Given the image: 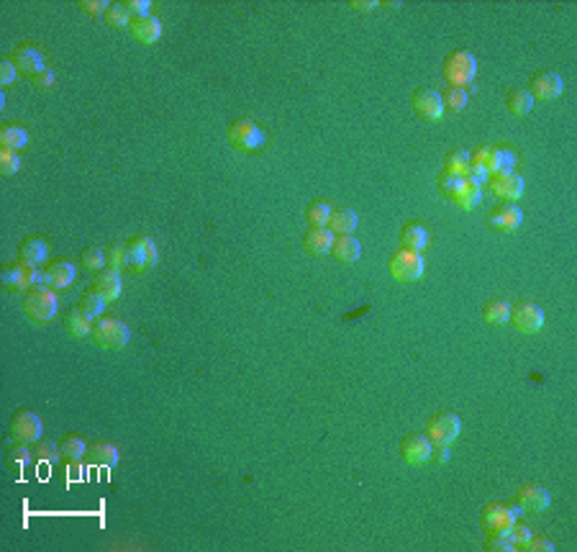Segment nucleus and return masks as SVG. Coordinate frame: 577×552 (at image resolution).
<instances>
[{"mask_svg":"<svg viewBox=\"0 0 577 552\" xmlns=\"http://www.w3.org/2000/svg\"><path fill=\"white\" fill-rule=\"evenodd\" d=\"M359 226V214L352 209H339L331 214V221H329V229L339 236H352Z\"/></svg>","mask_w":577,"mask_h":552,"instance_id":"27","label":"nucleus"},{"mask_svg":"<svg viewBox=\"0 0 577 552\" xmlns=\"http://www.w3.org/2000/svg\"><path fill=\"white\" fill-rule=\"evenodd\" d=\"M349 6L354 8V11H359V13H369V11H375L380 3H377V0H352Z\"/></svg>","mask_w":577,"mask_h":552,"instance_id":"56","label":"nucleus"},{"mask_svg":"<svg viewBox=\"0 0 577 552\" xmlns=\"http://www.w3.org/2000/svg\"><path fill=\"white\" fill-rule=\"evenodd\" d=\"M21 170V155L13 149H0V172L3 175H16Z\"/></svg>","mask_w":577,"mask_h":552,"instance_id":"44","label":"nucleus"},{"mask_svg":"<svg viewBox=\"0 0 577 552\" xmlns=\"http://www.w3.org/2000/svg\"><path fill=\"white\" fill-rule=\"evenodd\" d=\"M106 303H108L106 298L98 296L95 290H88V293L80 298L77 309H80L88 319H101V316H106Z\"/></svg>","mask_w":577,"mask_h":552,"instance_id":"33","label":"nucleus"},{"mask_svg":"<svg viewBox=\"0 0 577 552\" xmlns=\"http://www.w3.org/2000/svg\"><path fill=\"white\" fill-rule=\"evenodd\" d=\"M128 31H131V36H134L139 44H157V41L162 39V23L159 18H155V16H141V18H134L131 21V26H128Z\"/></svg>","mask_w":577,"mask_h":552,"instance_id":"21","label":"nucleus"},{"mask_svg":"<svg viewBox=\"0 0 577 552\" xmlns=\"http://www.w3.org/2000/svg\"><path fill=\"white\" fill-rule=\"evenodd\" d=\"M93 342L103 350H123L131 342V329L126 326V321L116 316H101L93 321Z\"/></svg>","mask_w":577,"mask_h":552,"instance_id":"3","label":"nucleus"},{"mask_svg":"<svg viewBox=\"0 0 577 552\" xmlns=\"http://www.w3.org/2000/svg\"><path fill=\"white\" fill-rule=\"evenodd\" d=\"M483 201V185H475V182H467L459 188V193L454 196V203L459 206L462 211H475Z\"/></svg>","mask_w":577,"mask_h":552,"instance_id":"29","label":"nucleus"},{"mask_svg":"<svg viewBox=\"0 0 577 552\" xmlns=\"http://www.w3.org/2000/svg\"><path fill=\"white\" fill-rule=\"evenodd\" d=\"M88 442L77 434H69V437L62 439V458L69 460V463H80V460L88 458Z\"/></svg>","mask_w":577,"mask_h":552,"instance_id":"30","label":"nucleus"},{"mask_svg":"<svg viewBox=\"0 0 577 552\" xmlns=\"http://www.w3.org/2000/svg\"><path fill=\"white\" fill-rule=\"evenodd\" d=\"M477 77V60L467 49H456L444 60V80L449 88H467Z\"/></svg>","mask_w":577,"mask_h":552,"instance_id":"2","label":"nucleus"},{"mask_svg":"<svg viewBox=\"0 0 577 552\" xmlns=\"http://www.w3.org/2000/svg\"><path fill=\"white\" fill-rule=\"evenodd\" d=\"M531 534H534V532H531L529 526H526V524H518V521H516V524H513V526H510V529H508V537H510V542H513V545H516V547H521V545H524V542L531 537Z\"/></svg>","mask_w":577,"mask_h":552,"instance_id":"53","label":"nucleus"},{"mask_svg":"<svg viewBox=\"0 0 577 552\" xmlns=\"http://www.w3.org/2000/svg\"><path fill=\"white\" fill-rule=\"evenodd\" d=\"M106 21L113 28H126V26H131L134 16L126 11V3H111V8H108V13H106Z\"/></svg>","mask_w":577,"mask_h":552,"instance_id":"39","label":"nucleus"},{"mask_svg":"<svg viewBox=\"0 0 577 552\" xmlns=\"http://www.w3.org/2000/svg\"><path fill=\"white\" fill-rule=\"evenodd\" d=\"M93 290L98 293V296H103L108 303L116 301V298L121 296L123 290V283H121V272H116V270L106 267L98 272V277L93 280Z\"/></svg>","mask_w":577,"mask_h":552,"instance_id":"23","label":"nucleus"},{"mask_svg":"<svg viewBox=\"0 0 577 552\" xmlns=\"http://www.w3.org/2000/svg\"><path fill=\"white\" fill-rule=\"evenodd\" d=\"M264 142H267L264 128L257 126L252 118H239L228 126V144L239 152H257L264 147Z\"/></svg>","mask_w":577,"mask_h":552,"instance_id":"4","label":"nucleus"},{"mask_svg":"<svg viewBox=\"0 0 577 552\" xmlns=\"http://www.w3.org/2000/svg\"><path fill=\"white\" fill-rule=\"evenodd\" d=\"M400 242H403V250H410L421 255V252L429 247V229H426L423 223H408V226L400 231Z\"/></svg>","mask_w":577,"mask_h":552,"instance_id":"26","label":"nucleus"},{"mask_svg":"<svg viewBox=\"0 0 577 552\" xmlns=\"http://www.w3.org/2000/svg\"><path fill=\"white\" fill-rule=\"evenodd\" d=\"M74 277H77V267L72 263L60 260V263H52L44 270V283L41 285H49L54 290H65L74 283Z\"/></svg>","mask_w":577,"mask_h":552,"instance_id":"20","label":"nucleus"},{"mask_svg":"<svg viewBox=\"0 0 577 552\" xmlns=\"http://www.w3.org/2000/svg\"><path fill=\"white\" fill-rule=\"evenodd\" d=\"M462 185H464V177L452 175V172H444V175L439 177V190H442V196L449 198V201H454V196L459 193Z\"/></svg>","mask_w":577,"mask_h":552,"instance_id":"42","label":"nucleus"},{"mask_svg":"<svg viewBox=\"0 0 577 552\" xmlns=\"http://www.w3.org/2000/svg\"><path fill=\"white\" fill-rule=\"evenodd\" d=\"M82 265H85L88 270L101 272V270L108 267V252L101 250V247H90V250L82 252Z\"/></svg>","mask_w":577,"mask_h":552,"instance_id":"41","label":"nucleus"},{"mask_svg":"<svg viewBox=\"0 0 577 552\" xmlns=\"http://www.w3.org/2000/svg\"><path fill=\"white\" fill-rule=\"evenodd\" d=\"M516 501L521 512H531V514H542L551 506L549 491L542 488V485H524V488L516 493Z\"/></svg>","mask_w":577,"mask_h":552,"instance_id":"17","label":"nucleus"},{"mask_svg":"<svg viewBox=\"0 0 577 552\" xmlns=\"http://www.w3.org/2000/svg\"><path fill=\"white\" fill-rule=\"evenodd\" d=\"M464 180L475 182V185H485V182H490V172H488V170L480 167V165H475V162H472L470 167H467V172H464Z\"/></svg>","mask_w":577,"mask_h":552,"instance_id":"48","label":"nucleus"},{"mask_svg":"<svg viewBox=\"0 0 577 552\" xmlns=\"http://www.w3.org/2000/svg\"><path fill=\"white\" fill-rule=\"evenodd\" d=\"M488 221L495 231L510 234V231H516L518 226L524 223V211L518 209L516 203H503V206H498V209L490 214Z\"/></svg>","mask_w":577,"mask_h":552,"instance_id":"18","label":"nucleus"},{"mask_svg":"<svg viewBox=\"0 0 577 552\" xmlns=\"http://www.w3.org/2000/svg\"><path fill=\"white\" fill-rule=\"evenodd\" d=\"M331 214H334L331 203L313 201V203H308V209H306V221H308V226H329Z\"/></svg>","mask_w":577,"mask_h":552,"instance_id":"34","label":"nucleus"},{"mask_svg":"<svg viewBox=\"0 0 577 552\" xmlns=\"http://www.w3.org/2000/svg\"><path fill=\"white\" fill-rule=\"evenodd\" d=\"M108 267L116 270V272H121V270L128 267V250H126V244H113V247L108 250Z\"/></svg>","mask_w":577,"mask_h":552,"instance_id":"43","label":"nucleus"},{"mask_svg":"<svg viewBox=\"0 0 577 552\" xmlns=\"http://www.w3.org/2000/svg\"><path fill=\"white\" fill-rule=\"evenodd\" d=\"M518 514H521V509L513 504H490L483 509V524L490 534L508 532L518 521Z\"/></svg>","mask_w":577,"mask_h":552,"instance_id":"11","label":"nucleus"},{"mask_svg":"<svg viewBox=\"0 0 577 552\" xmlns=\"http://www.w3.org/2000/svg\"><path fill=\"white\" fill-rule=\"evenodd\" d=\"M49 260V244L47 239H41V236H28V239H23L18 247V263H26V265H34V267H39V265H44Z\"/></svg>","mask_w":577,"mask_h":552,"instance_id":"22","label":"nucleus"},{"mask_svg":"<svg viewBox=\"0 0 577 552\" xmlns=\"http://www.w3.org/2000/svg\"><path fill=\"white\" fill-rule=\"evenodd\" d=\"M126 11L134 16V18L152 16V0H126Z\"/></svg>","mask_w":577,"mask_h":552,"instance_id":"50","label":"nucleus"},{"mask_svg":"<svg viewBox=\"0 0 577 552\" xmlns=\"http://www.w3.org/2000/svg\"><path fill=\"white\" fill-rule=\"evenodd\" d=\"M488 547L490 552H513V550H518L513 542H510V537H508V532H498V534H490L488 537Z\"/></svg>","mask_w":577,"mask_h":552,"instance_id":"45","label":"nucleus"},{"mask_svg":"<svg viewBox=\"0 0 577 552\" xmlns=\"http://www.w3.org/2000/svg\"><path fill=\"white\" fill-rule=\"evenodd\" d=\"M28 144V131L18 123H8V126L0 128V149H23Z\"/></svg>","mask_w":577,"mask_h":552,"instance_id":"28","label":"nucleus"},{"mask_svg":"<svg viewBox=\"0 0 577 552\" xmlns=\"http://www.w3.org/2000/svg\"><path fill=\"white\" fill-rule=\"evenodd\" d=\"M11 460H13L16 465H28L34 460V450H28L26 445H16L13 450H11Z\"/></svg>","mask_w":577,"mask_h":552,"instance_id":"54","label":"nucleus"},{"mask_svg":"<svg viewBox=\"0 0 577 552\" xmlns=\"http://www.w3.org/2000/svg\"><path fill=\"white\" fill-rule=\"evenodd\" d=\"M400 452H403V460H405V463L421 468V465H426L431 460L434 445H431V439L426 437V434H408V437L403 439Z\"/></svg>","mask_w":577,"mask_h":552,"instance_id":"16","label":"nucleus"},{"mask_svg":"<svg viewBox=\"0 0 577 552\" xmlns=\"http://www.w3.org/2000/svg\"><path fill=\"white\" fill-rule=\"evenodd\" d=\"M18 67H16L13 60H3L0 62V85L6 88V85H13L16 80H18Z\"/></svg>","mask_w":577,"mask_h":552,"instance_id":"47","label":"nucleus"},{"mask_svg":"<svg viewBox=\"0 0 577 552\" xmlns=\"http://www.w3.org/2000/svg\"><path fill=\"white\" fill-rule=\"evenodd\" d=\"M516 162H518V155L513 149L498 147V165H500V170H516ZM500 170H498V172H500Z\"/></svg>","mask_w":577,"mask_h":552,"instance_id":"49","label":"nucleus"},{"mask_svg":"<svg viewBox=\"0 0 577 552\" xmlns=\"http://www.w3.org/2000/svg\"><path fill=\"white\" fill-rule=\"evenodd\" d=\"M531 95H534V101H557L559 95L564 93V80L562 74L554 72V70H544V72L534 74L531 77Z\"/></svg>","mask_w":577,"mask_h":552,"instance_id":"14","label":"nucleus"},{"mask_svg":"<svg viewBox=\"0 0 577 552\" xmlns=\"http://www.w3.org/2000/svg\"><path fill=\"white\" fill-rule=\"evenodd\" d=\"M121 460V452L113 442H95L88 450V463L98 465V468H116Z\"/></svg>","mask_w":577,"mask_h":552,"instance_id":"24","label":"nucleus"},{"mask_svg":"<svg viewBox=\"0 0 577 552\" xmlns=\"http://www.w3.org/2000/svg\"><path fill=\"white\" fill-rule=\"evenodd\" d=\"M80 8L88 16H106L108 8H111V3H108V0H82Z\"/></svg>","mask_w":577,"mask_h":552,"instance_id":"52","label":"nucleus"},{"mask_svg":"<svg viewBox=\"0 0 577 552\" xmlns=\"http://www.w3.org/2000/svg\"><path fill=\"white\" fill-rule=\"evenodd\" d=\"M334 242H336V234L329 226H310V229L306 231V236H303V250L313 257H323L331 252Z\"/></svg>","mask_w":577,"mask_h":552,"instance_id":"19","label":"nucleus"},{"mask_svg":"<svg viewBox=\"0 0 577 552\" xmlns=\"http://www.w3.org/2000/svg\"><path fill=\"white\" fill-rule=\"evenodd\" d=\"M0 280H3V285H6L8 290L26 293V290H31L34 285L44 283V272H39V267H34V265L16 263V265H8V267H3V272H0Z\"/></svg>","mask_w":577,"mask_h":552,"instance_id":"8","label":"nucleus"},{"mask_svg":"<svg viewBox=\"0 0 577 552\" xmlns=\"http://www.w3.org/2000/svg\"><path fill=\"white\" fill-rule=\"evenodd\" d=\"M31 82H34V88L47 90V88H52L54 82H57V74H54L52 67H44L41 72H36L34 77H31Z\"/></svg>","mask_w":577,"mask_h":552,"instance_id":"51","label":"nucleus"},{"mask_svg":"<svg viewBox=\"0 0 577 552\" xmlns=\"http://www.w3.org/2000/svg\"><path fill=\"white\" fill-rule=\"evenodd\" d=\"M390 275L396 277L398 283H416L423 277V270H426V263L418 252L410 250H398L396 255L390 257L388 263Z\"/></svg>","mask_w":577,"mask_h":552,"instance_id":"6","label":"nucleus"},{"mask_svg":"<svg viewBox=\"0 0 577 552\" xmlns=\"http://www.w3.org/2000/svg\"><path fill=\"white\" fill-rule=\"evenodd\" d=\"M470 155H472V162H475V165L488 170L490 177L500 170V165H498V147H480V149H475V152H470Z\"/></svg>","mask_w":577,"mask_h":552,"instance_id":"37","label":"nucleus"},{"mask_svg":"<svg viewBox=\"0 0 577 552\" xmlns=\"http://www.w3.org/2000/svg\"><path fill=\"white\" fill-rule=\"evenodd\" d=\"M544 321H547V316H544V311L539 309L537 303L521 301L510 309V324H513L521 334H537V331H542Z\"/></svg>","mask_w":577,"mask_h":552,"instance_id":"12","label":"nucleus"},{"mask_svg":"<svg viewBox=\"0 0 577 552\" xmlns=\"http://www.w3.org/2000/svg\"><path fill=\"white\" fill-rule=\"evenodd\" d=\"M442 98H444V108H449V111H454L456 114V111H464V108H467V103H470V90L449 88Z\"/></svg>","mask_w":577,"mask_h":552,"instance_id":"40","label":"nucleus"},{"mask_svg":"<svg viewBox=\"0 0 577 552\" xmlns=\"http://www.w3.org/2000/svg\"><path fill=\"white\" fill-rule=\"evenodd\" d=\"M331 255L342 265H354L362 257V244L357 242V236H339L331 247Z\"/></svg>","mask_w":577,"mask_h":552,"instance_id":"25","label":"nucleus"},{"mask_svg":"<svg viewBox=\"0 0 577 552\" xmlns=\"http://www.w3.org/2000/svg\"><path fill=\"white\" fill-rule=\"evenodd\" d=\"M11 60L16 62L18 72H23L26 77H34L36 72L47 67V57H44V49L36 47V44H18L13 49V57Z\"/></svg>","mask_w":577,"mask_h":552,"instance_id":"15","label":"nucleus"},{"mask_svg":"<svg viewBox=\"0 0 577 552\" xmlns=\"http://www.w3.org/2000/svg\"><path fill=\"white\" fill-rule=\"evenodd\" d=\"M60 458H62V445H57L54 439L41 437L39 442H34V460H36V463L54 465V463H60Z\"/></svg>","mask_w":577,"mask_h":552,"instance_id":"32","label":"nucleus"},{"mask_svg":"<svg viewBox=\"0 0 577 552\" xmlns=\"http://www.w3.org/2000/svg\"><path fill=\"white\" fill-rule=\"evenodd\" d=\"M510 306L508 301H490L483 311V319L490 324V326H503V324H510Z\"/></svg>","mask_w":577,"mask_h":552,"instance_id":"31","label":"nucleus"},{"mask_svg":"<svg viewBox=\"0 0 577 552\" xmlns=\"http://www.w3.org/2000/svg\"><path fill=\"white\" fill-rule=\"evenodd\" d=\"M470 165H472L470 152H464V149H454V152H449V155H447V160H444V172H452V175L464 177V172H467V167H470Z\"/></svg>","mask_w":577,"mask_h":552,"instance_id":"36","label":"nucleus"},{"mask_svg":"<svg viewBox=\"0 0 577 552\" xmlns=\"http://www.w3.org/2000/svg\"><path fill=\"white\" fill-rule=\"evenodd\" d=\"M11 437L18 445H28V442H39L44 437V421L34 411H18L11 421Z\"/></svg>","mask_w":577,"mask_h":552,"instance_id":"10","label":"nucleus"},{"mask_svg":"<svg viewBox=\"0 0 577 552\" xmlns=\"http://www.w3.org/2000/svg\"><path fill=\"white\" fill-rule=\"evenodd\" d=\"M531 108H534V95H531L529 90H513V93L508 95V111L513 116L531 114Z\"/></svg>","mask_w":577,"mask_h":552,"instance_id":"38","label":"nucleus"},{"mask_svg":"<svg viewBox=\"0 0 577 552\" xmlns=\"http://www.w3.org/2000/svg\"><path fill=\"white\" fill-rule=\"evenodd\" d=\"M410 106H413V111L418 114V118H423V121L429 123H439L444 118V98L439 90L434 88H418L416 93H413V98H410Z\"/></svg>","mask_w":577,"mask_h":552,"instance_id":"9","label":"nucleus"},{"mask_svg":"<svg viewBox=\"0 0 577 552\" xmlns=\"http://www.w3.org/2000/svg\"><path fill=\"white\" fill-rule=\"evenodd\" d=\"M126 250H128V270L131 272H149V270L155 267L157 263H159V250H157V244L152 236H134V239H128L126 242Z\"/></svg>","mask_w":577,"mask_h":552,"instance_id":"5","label":"nucleus"},{"mask_svg":"<svg viewBox=\"0 0 577 552\" xmlns=\"http://www.w3.org/2000/svg\"><path fill=\"white\" fill-rule=\"evenodd\" d=\"M60 311V301L57 293L49 285H34L31 290L23 293V314L36 324H47L57 316Z\"/></svg>","mask_w":577,"mask_h":552,"instance_id":"1","label":"nucleus"},{"mask_svg":"<svg viewBox=\"0 0 577 552\" xmlns=\"http://www.w3.org/2000/svg\"><path fill=\"white\" fill-rule=\"evenodd\" d=\"M67 331L72 334V337H77V339L90 337V334H93V319L85 316V314H82L80 309L69 311V316H67Z\"/></svg>","mask_w":577,"mask_h":552,"instance_id":"35","label":"nucleus"},{"mask_svg":"<svg viewBox=\"0 0 577 552\" xmlns=\"http://www.w3.org/2000/svg\"><path fill=\"white\" fill-rule=\"evenodd\" d=\"M462 434V419L452 414V411H444V414H437V416L429 419V426H426V437L431 439V445H447L452 447V442H456V437Z\"/></svg>","mask_w":577,"mask_h":552,"instance_id":"7","label":"nucleus"},{"mask_svg":"<svg viewBox=\"0 0 577 552\" xmlns=\"http://www.w3.org/2000/svg\"><path fill=\"white\" fill-rule=\"evenodd\" d=\"M521 550H526V552H554L557 547H554V542H551V539L534 537V534H531V537L526 539L524 545H521Z\"/></svg>","mask_w":577,"mask_h":552,"instance_id":"46","label":"nucleus"},{"mask_svg":"<svg viewBox=\"0 0 577 552\" xmlns=\"http://www.w3.org/2000/svg\"><path fill=\"white\" fill-rule=\"evenodd\" d=\"M431 458L437 460L439 465H447L449 463V458H452V450L447 445H439V447H434V452H431Z\"/></svg>","mask_w":577,"mask_h":552,"instance_id":"55","label":"nucleus"},{"mask_svg":"<svg viewBox=\"0 0 577 552\" xmlns=\"http://www.w3.org/2000/svg\"><path fill=\"white\" fill-rule=\"evenodd\" d=\"M490 188H493V193H495L500 201L516 203L518 198L524 196L526 182L516 170H500V172H495V175L490 177Z\"/></svg>","mask_w":577,"mask_h":552,"instance_id":"13","label":"nucleus"}]
</instances>
